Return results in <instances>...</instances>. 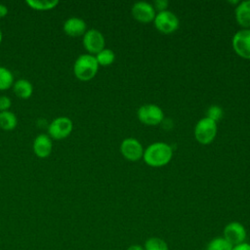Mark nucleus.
Masks as SVG:
<instances>
[{
	"label": "nucleus",
	"instance_id": "obj_1",
	"mask_svg": "<svg viewBox=\"0 0 250 250\" xmlns=\"http://www.w3.org/2000/svg\"><path fill=\"white\" fill-rule=\"evenodd\" d=\"M173 156L172 147L162 142H157L149 145L143 154L145 162L151 167H162L168 164Z\"/></svg>",
	"mask_w": 250,
	"mask_h": 250
},
{
	"label": "nucleus",
	"instance_id": "obj_2",
	"mask_svg": "<svg viewBox=\"0 0 250 250\" xmlns=\"http://www.w3.org/2000/svg\"><path fill=\"white\" fill-rule=\"evenodd\" d=\"M99 69L96 57L91 54L80 55L73 65L75 76L81 81H89L95 77Z\"/></svg>",
	"mask_w": 250,
	"mask_h": 250
},
{
	"label": "nucleus",
	"instance_id": "obj_3",
	"mask_svg": "<svg viewBox=\"0 0 250 250\" xmlns=\"http://www.w3.org/2000/svg\"><path fill=\"white\" fill-rule=\"evenodd\" d=\"M217 135V122L214 120L203 117L195 125L194 137L201 145L211 144Z\"/></svg>",
	"mask_w": 250,
	"mask_h": 250
},
{
	"label": "nucleus",
	"instance_id": "obj_4",
	"mask_svg": "<svg viewBox=\"0 0 250 250\" xmlns=\"http://www.w3.org/2000/svg\"><path fill=\"white\" fill-rule=\"evenodd\" d=\"M156 29L163 34H171L179 28V19L171 11L158 12L153 20Z\"/></svg>",
	"mask_w": 250,
	"mask_h": 250
},
{
	"label": "nucleus",
	"instance_id": "obj_5",
	"mask_svg": "<svg viewBox=\"0 0 250 250\" xmlns=\"http://www.w3.org/2000/svg\"><path fill=\"white\" fill-rule=\"evenodd\" d=\"M137 115L142 123L148 126L158 125L164 119V113L162 109L158 105L152 104H147L140 106L137 111Z\"/></svg>",
	"mask_w": 250,
	"mask_h": 250
},
{
	"label": "nucleus",
	"instance_id": "obj_6",
	"mask_svg": "<svg viewBox=\"0 0 250 250\" xmlns=\"http://www.w3.org/2000/svg\"><path fill=\"white\" fill-rule=\"evenodd\" d=\"M73 128L72 121L65 116L55 118L48 127L50 137L55 140H62L70 135Z\"/></svg>",
	"mask_w": 250,
	"mask_h": 250
},
{
	"label": "nucleus",
	"instance_id": "obj_7",
	"mask_svg": "<svg viewBox=\"0 0 250 250\" xmlns=\"http://www.w3.org/2000/svg\"><path fill=\"white\" fill-rule=\"evenodd\" d=\"M232 48L241 58L250 60V28L238 30L232 37Z\"/></svg>",
	"mask_w": 250,
	"mask_h": 250
},
{
	"label": "nucleus",
	"instance_id": "obj_8",
	"mask_svg": "<svg viewBox=\"0 0 250 250\" xmlns=\"http://www.w3.org/2000/svg\"><path fill=\"white\" fill-rule=\"evenodd\" d=\"M104 37L101 31L92 28L87 30L83 35V45L84 48L89 52V54H98L103 49H104Z\"/></svg>",
	"mask_w": 250,
	"mask_h": 250
},
{
	"label": "nucleus",
	"instance_id": "obj_9",
	"mask_svg": "<svg viewBox=\"0 0 250 250\" xmlns=\"http://www.w3.org/2000/svg\"><path fill=\"white\" fill-rule=\"evenodd\" d=\"M120 152L127 160L137 161L143 158L144 147L137 139L127 138L120 145Z\"/></svg>",
	"mask_w": 250,
	"mask_h": 250
},
{
	"label": "nucleus",
	"instance_id": "obj_10",
	"mask_svg": "<svg viewBox=\"0 0 250 250\" xmlns=\"http://www.w3.org/2000/svg\"><path fill=\"white\" fill-rule=\"evenodd\" d=\"M232 246L244 242L246 238V229L244 226L238 222H230L224 229V236Z\"/></svg>",
	"mask_w": 250,
	"mask_h": 250
},
{
	"label": "nucleus",
	"instance_id": "obj_11",
	"mask_svg": "<svg viewBox=\"0 0 250 250\" xmlns=\"http://www.w3.org/2000/svg\"><path fill=\"white\" fill-rule=\"evenodd\" d=\"M132 15L136 21L142 23L151 22L155 18V9L154 7L144 1L136 2L132 7Z\"/></svg>",
	"mask_w": 250,
	"mask_h": 250
},
{
	"label": "nucleus",
	"instance_id": "obj_12",
	"mask_svg": "<svg viewBox=\"0 0 250 250\" xmlns=\"http://www.w3.org/2000/svg\"><path fill=\"white\" fill-rule=\"evenodd\" d=\"M53 148L51 138L46 134L38 135L33 142V151L40 158H46L50 155Z\"/></svg>",
	"mask_w": 250,
	"mask_h": 250
},
{
	"label": "nucleus",
	"instance_id": "obj_13",
	"mask_svg": "<svg viewBox=\"0 0 250 250\" xmlns=\"http://www.w3.org/2000/svg\"><path fill=\"white\" fill-rule=\"evenodd\" d=\"M87 25L84 20L77 18V17H71L67 19L63 23V30L64 32L72 37H77L80 35H84Z\"/></svg>",
	"mask_w": 250,
	"mask_h": 250
},
{
	"label": "nucleus",
	"instance_id": "obj_14",
	"mask_svg": "<svg viewBox=\"0 0 250 250\" xmlns=\"http://www.w3.org/2000/svg\"><path fill=\"white\" fill-rule=\"evenodd\" d=\"M236 22L244 29L250 28V0L238 3L234 11Z\"/></svg>",
	"mask_w": 250,
	"mask_h": 250
},
{
	"label": "nucleus",
	"instance_id": "obj_15",
	"mask_svg": "<svg viewBox=\"0 0 250 250\" xmlns=\"http://www.w3.org/2000/svg\"><path fill=\"white\" fill-rule=\"evenodd\" d=\"M15 94L21 99H28L33 92V86L27 79H19L13 84Z\"/></svg>",
	"mask_w": 250,
	"mask_h": 250
},
{
	"label": "nucleus",
	"instance_id": "obj_16",
	"mask_svg": "<svg viewBox=\"0 0 250 250\" xmlns=\"http://www.w3.org/2000/svg\"><path fill=\"white\" fill-rule=\"evenodd\" d=\"M18 123L17 116L14 112L6 110L0 111V127L3 130H13Z\"/></svg>",
	"mask_w": 250,
	"mask_h": 250
},
{
	"label": "nucleus",
	"instance_id": "obj_17",
	"mask_svg": "<svg viewBox=\"0 0 250 250\" xmlns=\"http://www.w3.org/2000/svg\"><path fill=\"white\" fill-rule=\"evenodd\" d=\"M25 3L34 10L47 11L57 7L59 0H26Z\"/></svg>",
	"mask_w": 250,
	"mask_h": 250
},
{
	"label": "nucleus",
	"instance_id": "obj_18",
	"mask_svg": "<svg viewBox=\"0 0 250 250\" xmlns=\"http://www.w3.org/2000/svg\"><path fill=\"white\" fill-rule=\"evenodd\" d=\"M95 57H96V60L99 63V65H103V66L110 65L115 60L114 52L112 50L106 49V48L103 49Z\"/></svg>",
	"mask_w": 250,
	"mask_h": 250
},
{
	"label": "nucleus",
	"instance_id": "obj_19",
	"mask_svg": "<svg viewBox=\"0 0 250 250\" xmlns=\"http://www.w3.org/2000/svg\"><path fill=\"white\" fill-rule=\"evenodd\" d=\"M14 84V75L12 71L5 67L0 66V90H7Z\"/></svg>",
	"mask_w": 250,
	"mask_h": 250
},
{
	"label": "nucleus",
	"instance_id": "obj_20",
	"mask_svg": "<svg viewBox=\"0 0 250 250\" xmlns=\"http://www.w3.org/2000/svg\"><path fill=\"white\" fill-rule=\"evenodd\" d=\"M232 245L224 237L218 236L209 241L206 250H232Z\"/></svg>",
	"mask_w": 250,
	"mask_h": 250
},
{
	"label": "nucleus",
	"instance_id": "obj_21",
	"mask_svg": "<svg viewBox=\"0 0 250 250\" xmlns=\"http://www.w3.org/2000/svg\"><path fill=\"white\" fill-rule=\"evenodd\" d=\"M145 250H169L165 240L159 237H149L145 242Z\"/></svg>",
	"mask_w": 250,
	"mask_h": 250
},
{
	"label": "nucleus",
	"instance_id": "obj_22",
	"mask_svg": "<svg viewBox=\"0 0 250 250\" xmlns=\"http://www.w3.org/2000/svg\"><path fill=\"white\" fill-rule=\"evenodd\" d=\"M224 114V111L223 109L218 106V105H211L208 109H207V116L208 118L214 120L215 122H217L218 120H220L222 118Z\"/></svg>",
	"mask_w": 250,
	"mask_h": 250
},
{
	"label": "nucleus",
	"instance_id": "obj_23",
	"mask_svg": "<svg viewBox=\"0 0 250 250\" xmlns=\"http://www.w3.org/2000/svg\"><path fill=\"white\" fill-rule=\"evenodd\" d=\"M12 104L11 99L7 96H0V111H6Z\"/></svg>",
	"mask_w": 250,
	"mask_h": 250
},
{
	"label": "nucleus",
	"instance_id": "obj_24",
	"mask_svg": "<svg viewBox=\"0 0 250 250\" xmlns=\"http://www.w3.org/2000/svg\"><path fill=\"white\" fill-rule=\"evenodd\" d=\"M168 4L169 3L166 0H156V1H154V8L157 9L159 12H162V11L166 10Z\"/></svg>",
	"mask_w": 250,
	"mask_h": 250
},
{
	"label": "nucleus",
	"instance_id": "obj_25",
	"mask_svg": "<svg viewBox=\"0 0 250 250\" xmlns=\"http://www.w3.org/2000/svg\"><path fill=\"white\" fill-rule=\"evenodd\" d=\"M232 250H250V243L247 242H242L240 244L234 245L232 247Z\"/></svg>",
	"mask_w": 250,
	"mask_h": 250
},
{
	"label": "nucleus",
	"instance_id": "obj_26",
	"mask_svg": "<svg viewBox=\"0 0 250 250\" xmlns=\"http://www.w3.org/2000/svg\"><path fill=\"white\" fill-rule=\"evenodd\" d=\"M7 14H8L7 6L0 3V18H4Z\"/></svg>",
	"mask_w": 250,
	"mask_h": 250
},
{
	"label": "nucleus",
	"instance_id": "obj_27",
	"mask_svg": "<svg viewBox=\"0 0 250 250\" xmlns=\"http://www.w3.org/2000/svg\"><path fill=\"white\" fill-rule=\"evenodd\" d=\"M126 250H145L143 246L139 245V244H133L131 246H129Z\"/></svg>",
	"mask_w": 250,
	"mask_h": 250
},
{
	"label": "nucleus",
	"instance_id": "obj_28",
	"mask_svg": "<svg viewBox=\"0 0 250 250\" xmlns=\"http://www.w3.org/2000/svg\"><path fill=\"white\" fill-rule=\"evenodd\" d=\"M1 41H2V31L0 29V44H1Z\"/></svg>",
	"mask_w": 250,
	"mask_h": 250
}]
</instances>
